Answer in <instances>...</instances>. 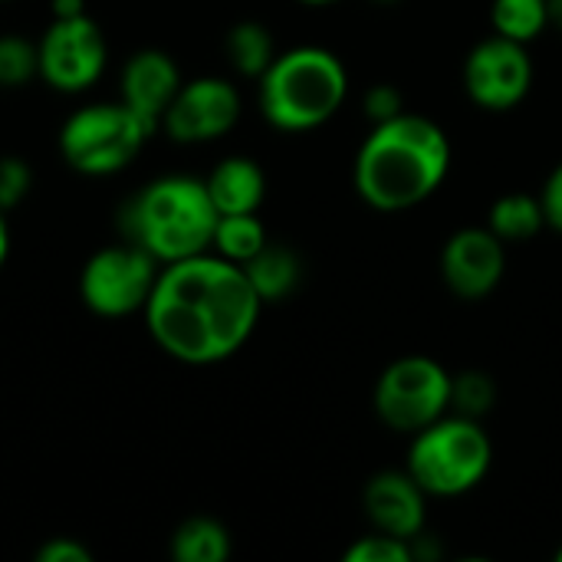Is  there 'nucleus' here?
Instances as JSON below:
<instances>
[{"label":"nucleus","instance_id":"12","mask_svg":"<svg viewBox=\"0 0 562 562\" xmlns=\"http://www.w3.org/2000/svg\"><path fill=\"white\" fill-rule=\"evenodd\" d=\"M507 273V244L491 227H464L441 250V277L458 300L491 296Z\"/></svg>","mask_w":562,"mask_h":562},{"label":"nucleus","instance_id":"6","mask_svg":"<svg viewBox=\"0 0 562 562\" xmlns=\"http://www.w3.org/2000/svg\"><path fill=\"white\" fill-rule=\"evenodd\" d=\"M151 135L155 128L122 99L89 102L63 122L59 155L79 175L109 178L128 168Z\"/></svg>","mask_w":562,"mask_h":562},{"label":"nucleus","instance_id":"31","mask_svg":"<svg viewBox=\"0 0 562 562\" xmlns=\"http://www.w3.org/2000/svg\"><path fill=\"white\" fill-rule=\"evenodd\" d=\"M547 10H550V26L562 33V0H547Z\"/></svg>","mask_w":562,"mask_h":562},{"label":"nucleus","instance_id":"15","mask_svg":"<svg viewBox=\"0 0 562 562\" xmlns=\"http://www.w3.org/2000/svg\"><path fill=\"white\" fill-rule=\"evenodd\" d=\"M217 214H257L267 194L263 168L247 155L221 158L204 178Z\"/></svg>","mask_w":562,"mask_h":562},{"label":"nucleus","instance_id":"14","mask_svg":"<svg viewBox=\"0 0 562 562\" xmlns=\"http://www.w3.org/2000/svg\"><path fill=\"white\" fill-rule=\"evenodd\" d=\"M181 69L178 63L161 49H138L125 66L119 79V99L138 112L155 132L161 128V115L171 105L175 92L181 89Z\"/></svg>","mask_w":562,"mask_h":562},{"label":"nucleus","instance_id":"4","mask_svg":"<svg viewBox=\"0 0 562 562\" xmlns=\"http://www.w3.org/2000/svg\"><path fill=\"white\" fill-rule=\"evenodd\" d=\"M349 95V72L326 46H293L260 76V112L280 132L326 125Z\"/></svg>","mask_w":562,"mask_h":562},{"label":"nucleus","instance_id":"2","mask_svg":"<svg viewBox=\"0 0 562 562\" xmlns=\"http://www.w3.org/2000/svg\"><path fill=\"white\" fill-rule=\"evenodd\" d=\"M451 171V138L445 128L422 115L402 112L389 122L372 125L356 155V191L359 198L385 214L412 211L425 204Z\"/></svg>","mask_w":562,"mask_h":562},{"label":"nucleus","instance_id":"19","mask_svg":"<svg viewBox=\"0 0 562 562\" xmlns=\"http://www.w3.org/2000/svg\"><path fill=\"white\" fill-rule=\"evenodd\" d=\"M267 227L257 214H221L214 227L211 250L231 263H250L267 247Z\"/></svg>","mask_w":562,"mask_h":562},{"label":"nucleus","instance_id":"5","mask_svg":"<svg viewBox=\"0 0 562 562\" xmlns=\"http://www.w3.org/2000/svg\"><path fill=\"white\" fill-rule=\"evenodd\" d=\"M494 464V445L477 418L448 412L412 435L405 471L428 497H461L484 484Z\"/></svg>","mask_w":562,"mask_h":562},{"label":"nucleus","instance_id":"17","mask_svg":"<svg viewBox=\"0 0 562 562\" xmlns=\"http://www.w3.org/2000/svg\"><path fill=\"white\" fill-rule=\"evenodd\" d=\"M487 227H491L504 244H524V240L537 237V234L547 227L540 194H527V191L501 194V198L491 204Z\"/></svg>","mask_w":562,"mask_h":562},{"label":"nucleus","instance_id":"10","mask_svg":"<svg viewBox=\"0 0 562 562\" xmlns=\"http://www.w3.org/2000/svg\"><path fill=\"white\" fill-rule=\"evenodd\" d=\"M533 63L524 43L501 33L481 40L464 59V89L474 105L487 112H507L530 95Z\"/></svg>","mask_w":562,"mask_h":562},{"label":"nucleus","instance_id":"8","mask_svg":"<svg viewBox=\"0 0 562 562\" xmlns=\"http://www.w3.org/2000/svg\"><path fill=\"white\" fill-rule=\"evenodd\" d=\"M158 270H161V263L132 240L102 247L86 260V267L79 273L82 303L95 316H105V319L145 313V303L158 280Z\"/></svg>","mask_w":562,"mask_h":562},{"label":"nucleus","instance_id":"23","mask_svg":"<svg viewBox=\"0 0 562 562\" xmlns=\"http://www.w3.org/2000/svg\"><path fill=\"white\" fill-rule=\"evenodd\" d=\"M40 76V53L36 43L23 40L20 33L0 36V86L13 89Z\"/></svg>","mask_w":562,"mask_h":562},{"label":"nucleus","instance_id":"3","mask_svg":"<svg viewBox=\"0 0 562 562\" xmlns=\"http://www.w3.org/2000/svg\"><path fill=\"white\" fill-rule=\"evenodd\" d=\"M217 207L201 178L165 175L148 181L122 211L125 240L148 250L161 267L211 250Z\"/></svg>","mask_w":562,"mask_h":562},{"label":"nucleus","instance_id":"29","mask_svg":"<svg viewBox=\"0 0 562 562\" xmlns=\"http://www.w3.org/2000/svg\"><path fill=\"white\" fill-rule=\"evenodd\" d=\"M82 13H86V0H53V20L82 16Z\"/></svg>","mask_w":562,"mask_h":562},{"label":"nucleus","instance_id":"18","mask_svg":"<svg viewBox=\"0 0 562 562\" xmlns=\"http://www.w3.org/2000/svg\"><path fill=\"white\" fill-rule=\"evenodd\" d=\"M175 562H224L231 557V533L211 517L184 520L171 537Z\"/></svg>","mask_w":562,"mask_h":562},{"label":"nucleus","instance_id":"25","mask_svg":"<svg viewBox=\"0 0 562 562\" xmlns=\"http://www.w3.org/2000/svg\"><path fill=\"white\" fill-rule=\"evenodd\" d=\"M30 184H33V175L23 158H13V155L0 158V207L3 211L16 207L30 194Z\"/></svg>","mask_w":562,"mask_h":562},{"label":"nucleus","instance_id":"33","mask_svg":"<svg viewBox=\"0 0 562 562\" xmlns=\"http://www.w3.org/2000/svg\"><path fill=\"white\" fill-rule=\"evenodd\" d=\"M375 3H398V0H375Z\"/></svg>","mask_w":562,"mask_h":562},{"label":"nucleus","instance_id":"21","mask_svg":"<svg viewBox=\"0 0 562 562\" xmlns=\"http://www.w3.org/2000/svg\"><path fill=\"white\" fill-rule=\"evenodd\" d=\"M491 23H494V33L530 46L550 26V10H547V0H494Z\"/></svg>","mask_w":562,"mask_h":562},{"label":"nucleus","instance_id":"20","mask_svg":"<svg viewBox=\"0 0 562 562\" xmlns=\"http://www.w3.org/2000/svg\"><path fill=\"white\" fill-rule=\"evenodd\" d=\"M227 59L240 76L260 79L267 72V66L277 59L273 33L257 20H244V23L231 26V33H227Z\"/></svg>","mask_w":562,"mask_h":562},{"label":"nucleus","instance_id":"11","mask_svg":"<svg viewBox=\"0 0 562 562\" xmlns=\"http://www.w3.org/2000/svg\"><path fill=\"white\" fill-rule=\"evenodd\" d=\"M240 119V92L231 79L198 76L181 82L171 105L161 115V128L171 142L201 145L227 135Z\"/></svg>","mask_w":562,"mask_h":562},{"label":"nucleus","instance_id":"9","mask_svg":"<svg viewBox=\"0 0 562 562\" xmlns=\"http://www.w3.org/2000/svg\"><path fill=\"white\" fill-rule=\"evenodd\" d=\"M36 53H40V79L66 95L92 89L109 63L105 36L89 13L53 20L40 36Z\"/></svg>","mask_w":562,"mask_h":562},{"label":"nucleus","instance_id":"24","mask_svg":"<svg viewBox=\"0 0 562 562\" xmlns=\"http://www.w3.org/2000/svg\"><path fill=\"white\" fill-rule=\"evenodd\" d=\"M346 562H415L412 560V543L408 540H398V537H389V533H379L372 530L369 537L356 540L349 550H346Z\"/></svg>","mask_w":562,"mask_h":562},{"label":"nucleus","instance_id":"27","mask_svg":"<svg viewBox=\"0 0 562 562\" xmlns=\"http://www.w3.org/2000/svg\"><path fill=\"white\" fill-rule=\"evenodd\" d=\"M540 204H543V217L547 227H553L557 234H562V161L550 171L543 191H540Z\"/></svg>","mask_w":562,"mask_h":562},{"label":"nucleus","instance_id":"16","mask_svg":"<svg viewBox=\"0 0 562 562\" xmlns=\"http://www.w3.org/2000/svg\"><path fill=\"white\" fill-rule=\"evenodd\" d=\"M244 273H247L250 286L257 290V296L263 303H280L300 286L303 267H300V257L290 247L267 244L250 263H244Z\"/></svg>","mask_w":562,"mask_h":562},{"label":"nucleus","instance_id":"28","mask_svg":"<svg viewBox=\"0 0 562 562\" xmlns=\"http://www.w3.org/2000/svg\"><path fill=\"white\" fill-rule=\"evenodd\" d=\"M36 560L40 562H89L92 560V553H89L82 543L69 540V537H56V540H49V543H43V547L36 550Z\"/></svg>","mask_w":562,"mask_h":562},{"label":"nucleus","instance_id":"26","mask_svg":"<svg viewBox=\"0 0 562 562\" xmlns=\"http://www.w3.org/2000/svg\"><path fill=\"white\" fill-rule=\"evenodd\" d=\"M362 112H366V119H369L372 125L389 122V119H395V115L405 112V95H402L398 86L379 82V86L366 89V95H362Z\"/></svg>","mask_w":562,"mask_h":562},{"label":"nucleus","instance_id":"7","mask_svg":"<svg viewBox=\"0 0 562 562\" xmlns=\"http://www.w3.org/2000/svg\"><path fill=\"white\" fill-rule=\"evenodd\" d=\"M372 402L385 428L412 438L451 412V372L428 356H402L379 375Z\"/></svg>","mask_w":562,"mask_h":562},{"label":"nucleus","instance_id":"1","mask_svg":"<svg viewBox=\"0 0 562 562\" xmlns=\"http://www.w3.org/2000/svg\"><path fill=\"white\" fill-rule=\"evenodd\" d=\"M263 300L240 263L214 250L165 263L145 303V326L161 352L184 366H217L244 349Z\"/></svg>","mask_w":562,"mask_h":562},{"label":"nucleus","instance_id":"13","mask_svg":"<svg viewBox=\"0 0 562 562\" xmlns=\"http://www.w3.org/2000/svg\"><path fill=\"white\" fill-rule=\"evenodd\" d=\"M362 507L372 530L415 540L428 527V494L408 471H379L362 491Z\"/></svg>","mask_w":562,"mask_h":562},{"label":"nucleus","instance_id":"30","mask_svg":"<svg viewBox=\"0 0 562 562\" xmlns=\"http://www.w3.org/2000/svg\"><path fill=\"white\" fill-rule=\"evenodd\" d=\"M10 254V227H7V217H3V207H0V267Z\"/></svg>","mask_w":562,"mask_h":562},{"label":"nucleus","instance_id":"32","mask_svg":"<svg viewBox=\"0 0 562 562\" xmlns=\"http://www.w3.org/2000/svg\"><path fill=\"white\" fill-rule=\"evenodd\" d=\"M300 3H306V7H329V3H339V0H300Z\"/></svg>","mask_w":562,"mask_h":562},{"label":"nucleus","instance_id":"22","mask_svg":"<svg viewBox=\"0 0 562 562\" xmlns=\"http://www.w3.org/2000/svg\"><path fill=\"white\" fill-rule=\"evenodd\" d=\"M497 405V385L487 372L468 369L451 375V412L464 418H484Z\"/></svg>","mask_w":562,"mask_h":562},{"label":"nucleus","instance_id":"34","mask_svg":"<svg viewBox=\"0 0 562 562\" xmlns=\"http://www.w3.org/2000/svg\"><path fill=\"white\" fill-rule=\"evenodd\" d=\"M557 560H560V562H562V547H560V550H557Z\"/></svg>","mask_w":562,"mask_h":562}]
</instances>
